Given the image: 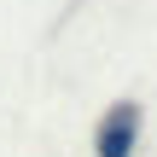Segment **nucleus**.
Masks as SVG:
<instances>
[{
    "label": "nucleus",
    "instance_id": "obj_1",
    "mask_svg": "<svg viewBox=\"0 0 157 157\" xmlns=\"http://www.w3.org/2000/svg\"><path fill=\"white\" fill-rule=\"evenodd\" d=\"M140 128H146L140 99H117L93 128V157H134L140 151Z\"/></svg>",
    "mask_w": 157,
    "mask_h": 157
}]
</instances>
